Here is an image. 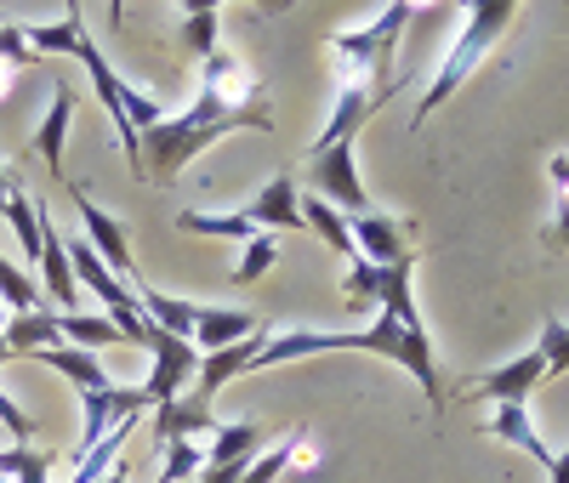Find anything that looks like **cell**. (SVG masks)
Masks as SVG:
<instances>
[{
  "mask_svg": "<svg viewBox=\"0 0 569 483\" xmlns=\"http://www.w3.org/2000/svg\"><path fill=\"white\" fill-rule=\"evenodd\" d=\"M80 40H86V18H80V7H69V18L52 23V29H29L34 58H74V46H80Z\"/></svg>",
  "mask_w": 569,
  "mask_h": 483,
  "instance_id": "obj_25",
  "label": "cell"
},
{
  "mask_svg": "<svg viewBox=\"0 0 569 483\" xmlns=\"http://www.w3.org/2000/svg\"><path fill=\"white\" fill-rule=\"evenodd\" d=\"M536 353H541V364H547V381L569 375V319H558V313H547V319H541Z\"/></svg>",
  "mask_w": 569,
  "mask_h": 483,
  "instance_id": "obj_27",
  "label": "cell"
},
{
  "mask_svg": "<svg viewBox=\"0 0 569 483\" xmlns=\"http://www.w3.org/2000/svg\"><path fill=\"white\" fill-rule=\"evenodd\" d=\"M410 18H416V12L405 7V0H393V7H382L370 23L330 34V58H337V91H342V85H359V91L376 85V97L388 103V97L399 91V80H393V52H399V34H405Z\"/></svg>",
  "mask_w": 569,
  "mask_h": 483,
  "instance_id": "obj_2",
  "label": "cell"
},
{
  "mask_svg": "<svg viewBox=\"0 0 569 483\" xmlns=\"http://www.w3.org/2000/svg\"><path fill=\"white\" fill-rule=\"evenodd\" d=\"M563 251H569V193H558V211L547 228V256H563Z\"/></svg>",
  "mask_w": 569,
  "mask_h": 483,
  "instance_id": "obj_32",
  "label": "cell"
},
{
  "mask_svg": "<svg viewBox=\"0 0 569 483\" xmlns=\"http://www.w3.org/2000/svg\"><path fill=\"white\" fill-rule=\"evenodd\" d=\"M217 23L222 12L217 7H194V12H182V29H177V46H182V58H211L217 52Z\"/></svg>",
  "mask_w": 569,
  "mask_h": 483,
  "instance_id": "obj_24",
  "label": "cell"
},
{
  "mask_svg": "<svg viewBox=\"0 0 569 483\" xmlns=\"http://www.w3.org/2000/svg\"><path fill=\"white\" fill-rule=\"evenodd\" d=\"M200 432H217V415H211V399L188 393V399H171L154 410V444H194Z\"/></svg>",
  "mask_w": 569,
  "mask_h": 483,
  "instance_id": "obj_13",
  "label": "cell"
},
{
  "mask_svg": "<svg viewBox=\"0 0 569 483\" xmlns=\"http://www.w3.org/2000/svg\"><path fill=\"white\" fill-rule=\"evenodd\" d=\"M273 262H279V239H273V233L246 239V256H240V268H233V284H257V279H268Z\"/></svg>",
  "mask_w": 569,
  "mask_h": 483,
  "instance_id": "obj_29",
  "label": "cell"
},
{
  "mask_svg": "<svg viewBox=\"0 0 569 483\" xmlns=\"http://www.w3.org/2000/svg\"><path fill=\"white\" fill-rule=\"evenodd\" d=\"M7 228L18 233V251H23V262H34L40 268V205L23 193V182L12 177V193H7Z\"/></svg>",
  "mask_w": 569,
  "mask_h": 483,
  "instance_id": "obj_22",
  "label": "cell"
},
{
  "mask_svg": "<svg viewBox=\"0 0 569 483\" xmlns=\"http://www.w3.org/2000/svg\"><path fill=\"white\" fill-rule=\"evenodd\" d=\"M154 483H177V477H171V472H166V466H160V477H154Z\"/></svg>",
  "mask_w": 569,
  "mask_h": 483,
  "instance_id": "obj_38",
  "label": "cell"
},
{
  "mask_svg": "<svg viewBox=\"0 0 569 483\" xmlns=\"http://www.w3.org/2000/svg\"><path fill=\"white\" fill-rule=\"evenodd\" d=\"M52 450H29V444H12L0 450V472H7L12 483H46V472H52Z\"/></svg>",
  "mask_w": 569,
  "mask_h": 483,
  "instance_id": "obj_28",
  "label": "cell"
},
{
  "mask_svg": "<svg viewBox=\"0 0 569 483\" xmlns=\"http://www.w3.org/2000/svg\"><path fill=\"white\" fill-rule=\"evenodd\" d=\"M40 273H46V296H52L63 313H74V296H80V284H74V268H69V245H63V233L52 228V217L40 211Z\"/></svg>",
  "mask_w": 569,
  "mask_h": 483,
  "instance_id": "obj_15",
  "label": "cell"
},
{
  "mask_svg": "<svg viewBox=\"0 0 569 483\" xmlns=\"http://www.w3.org/2000/svg\"><path fill=\"white\" fill-rule=\"evenodd\" d=\"M376 109H382V97H376V91L342 85V91H337V109H330V120L319 125V137H313L308 154H325V149H342V142H359V131H365V120H370Z\"/></svg>",
  "mask_w": 569,
  "mask_h": 483,
  "instance_id": "obj_11",
  "label": "cell"
},
{
  "mask_svg": "<svg viewBox=\"0 0 569 483\" xmlns=\"http://www.w3.org/2000/svg\"><path fill=\"white\" fill-rule=\"evenodd\" d=\"M58 324H63V342L69 348H86V353L126 342V335L114 330V319H103V313H58Z\"/></svg>",
  "mask_w": 569,
  "mask_h": 483,
  "instance_id": "obj_23",
  "label": "cell"
},
{
  "mask_svg": "<svg viewBox=\"0 0 569 483\" xmlns=\"http://www.w3.org/2000/svg\"><path fill=\"white\" fill-rule=\"evenodd\" d=\"M7 359H12V353H7V335H0V364H7Z\"/></svg>",
  "mask_w": 569,
  "mask_h": 483,
  "instance_id": "obj_37",
  "label": "cell"
},
{
  "mask_svg": "<svg viewBox=\"0 0 569 483\" xmlns=\"http://www.w3.org/2000/svg\"><path fill=\"white\" fill-rule=\"evenodd\" d=\"M29 63H40L34 46H29V23H0V69L23 74Z\"/></svg>",
  "mask_w": 569,
  "mask_h": 483,
  "instance_id": "obj_31",
  "label": "cell"
},
{
  "mask_svg": "<svg viewBox=\"0 0 569 483\" xmlns=\"http://www.w3.org/2000/svg\"><path fill=\"white\" fill-rule=\"evenodd\" d=\"M342 296H348V308L376 302V296H382V268L365 262V256H353V262H348V273H342Z\"/></svg>",
  "mask_w": 569,
  "mask_h": 483,
  "instance_id": "obj_30",
  "label": "cell"
},
{
  "mask_svg": "<svg viewBox=\"0 0 569 483\" xmlns=\"http://www.w3.org/2000/svg\"><path fill=\"white\" fill-rule=\"evenodd\" d=\"M0 308H12V319L18 313H40V284L12 256H0Z\"/></svg>",
  "mask_w": 569,
  "mask_h": 483,
  "instance_id": "obj_26",
  "label": "cell"
},
{
  "mask_svg": "<svg viewBox=\"0 0 569 483\" xmlns=\"http://www.w3.org/2000/svg\"><path fill=\"white\" fill-rule=\"evenodd\" d=\"M69 200H74V211H80V228H86V245L103 256V268L114 273V279H131L137 273V256H131V233H126V222L120 217H109L91 193L80 188V182H69Z\"/></svg>",
  "mask_w": 569,
  "mask_h": 483,
  "instance_id": "obj_5",
  "label": "cell"
},
{
  "mask_svg": "<svg viewBox=\"0 0 569 483\" xmlns=\"http://www.w3.org/2000/svg\"><path fill=\"white\" fill-rule=\"evenodd\" d=\"M541 375H547L541 353H518V359H507V364H496V370H485V375H472V381H467V399L530 404V393L541 386Z\"/></svg>",
  "mask_w": 569,
  "mask_h": 483,
  "instance_id": "obj_9",
  "label": "cell"
},
{
  "mask_svg": "<svg viewBox=\"0 0 569 483\" xmlns=\"http://www.w3.org/2000/svg\"><path fill=\"white\" fill-rule=\"evenodd\" d=\"M507 23H512V0H479V7H467V18H461V29H456V40H450V52H445V63L433 69V80H427L421 103H416V114H410V131H421L427 120H433V109L450 103L456 85H467V74L496 52V40H501Z\"/></svg>",
  "mask_w": 569,
  "mask_h": 483,
  "instance_id": "obj_3",
  "label": "cell"
},
{
  "mask_svg": "<svg viewBox=\"0 0 569 483\" xmlns=\"http://www.w3.org/2000/svg\"><path fill=\"white\" fill-rule=\"evenodd\" d=\"M0 426H7L12 432V439H34V421L12 404V393H0Z\"/></svg>",
  "mask_w": 569,
  "mask_h": 483,
  "instance_id": "obj_33",
  "label": "cell"
},
{
  "mask_svg": "<svg viewBox=\"0 0 569 483\" xmlns=\"http://www.w3.org/2000/svg\"><path fill=\"white\" fill-rule=\"evenodd\" d=\"M485 439H501V444H512V450H525V455L541 461V466H552V455H558V450H547V444L536 439V421H530L525 404H496L490 421H485Z\"/></svg>",
  "mask_w": 569,
  "mask_h": 483,
  "instance_id": "obj_16",
  "label": "cell"
},
{
  "mask_svg": "<svg viewBox=\"0 0 569 483\" xmlns=\"http://www.w3.org/2000/svg\"><path fill=\"white\" fill-rule=\"evenodd\" d=\"M302 228L308 233H319L325 239V245L330 251H337V256H359V245H353V233H348V217L337 211V205H325V200H313V193H302Z\"/></svg>",
  "mask_w": 569,
  "mask_h": 483,
  "instance_id": "obj_20",
  "label": "cell"
},
{
  "mask_svg": "<svg viewBox=\"0 0 569 483\" xmlns=\"http://www.w3.org/2000/svg\"><path fill=\"white\" fill-rule=\"evenodd\" d=\"M177 233H200V239H257V228L246 222V211H177Z\"/></svg>",
  "mask_w": 569,
  "mask_h": 483,
  "instance_id": "obj_21",
  "label": "cell"
},
{
  "mask_svg": "<svg viewBox=\"0 0 569 483\" xmlns=\"http://www.w3.org/2000/svg\"><path fill=\"white\" fill-rule=\"evenodd\" d=\"M103 483H131V466H126V461H120V466H114V472H109V477H103Z\"/></svg>",
  "mask_w": 569,
  "mask_h": 483,
  "instance_id": "obj_36",
  "label": "cell"
},
{
  "mask_svg": "<svg viewBox=\"0 0 569 483\" xmlns=\"http://www.w3.org/2000/svg\"><path fill=\"white\" fill-rule=\"evenodd\" d=\"M547 477H552V483H569V450H558V455H552Z\"/></svg>",
  "mask_w": 569,
  "mask_h": 483,
  "instance_id": "obj_34",
  "label": "cell"
},
{
  "mask_svg": "<svg viewBox=\"0 0 569 483\" xmlns=\"http://www.w3.org/2000/svg\"><path fill=\"white\" fill-rule=\"evenodd\" d=\"M233 131H257L273 137V114H268V85L228 52H217L200 63V97L182 114H166L154 131H142V177L149 182H177L182 165H194L211 142L233 137Z\"/></svg>",
  "mask_w": 569,
  "mask_h": 483,
  "instance_id": "obj_1",
  "label": "cell"
},
{
  "mask_svg": "<svg viewBox=\"0 0 569 483\" xmlns=\"http://www.w3.org/2000/svg\"><path fill=\"white\" fill-rule=\"evenodd\" d=\"M69 120H74V91H69V80H52V109H46V120H40V131H34V142H29V149L46 160V171H52V177H63Z\"/></svg>",
  "mask_w": 569,
  "mask_h": 483,
  "instance_id": "obj_14",
  "label": "cell"
},
{
  "mask_svg": "<svg viewBox=\"0 0 569 483\" xmlns=\"http://www.w3.org/2000/svg\"><path fill=\"white\" fill-rule=\"evenodd\" d=\"M308 193L325 205H337L342 217H365L376 211L370 193H365V177H359V149L342 142V149H325V154H308Z\"/></svg>",
  "mask_w": 569,
  "mask_h": 483,
  "instance_id": "obj_4",
  "label": "cell"
},
{
  "mask_svg": "<svg viewBox=\"0 0 569 483\" xmlns=\"http://www.w3.org/2000/svg\"><path fill=\"white\" fill-rule=\"evenodd\" d=\"M194 375H200V348H188L182 335H166V330H160V335H154V370H149V381H142V399L160 410V404H171Z\"/></svg>",
  "mask_w": 569,
  "mask_h": 483,
  "instance_id": "obj_8",
  "label": "cell"
},
{
  "mask_svg": "<svg viewBox=\"0 0 569 483\" xmlns=\"http://www.w3.org/2000/svg\"><path fill=\"white\" fill-rule=\"evenodd\" d=\"M0 335H7V353L12 359H29V353H46V348H69L58 313H18Z\"/></svg>",
  "mask_w": 569,
  "mask_h": 483,
  "instance_id": "obj_19",
  "label": "cell"
},
{
  "mask_svg": "<svg viewBox=\"0 0 569 483\" xmlns=\"http://www.w3.org/2000/svg\"><path fill=\"white\" fill-rule=\"evenodd\" d=\"M29 359L58 370L63 381H74V393H103V386H114L109 370L98 364V353H86V348H46V353H29Z\"/></svg>",
  "mask_w": 569,
  "mask_h": 483,
  "instance_id": "obj_17",
  "label": "cell"
},
{
  "mask_svg": "<svg viewBox=\"0 0 569 483\" xmlns=\"http://www.w3.org/2000/svg\"><path fill=\"white\" fill-rule=\"evenodd\" d=\"M257 455H262V426H257V421H217L206 472H200L194 483H240Z\"/></svg>",
  "mask_w": 569,
  "mask_h": 483,
  "instance_id": "obj_6",
  "label": "cell"
},
{
  "mask_svg": "<svg viewBox=\"0 0 569 483\" xmlns=\"http://www.w3.org/2000/svg\"><path fill=\"white\" fill-rule=\"evenodd\" d=\"M262 324L251 313H233V308H200L194 313V348L200 353H217V348H233L246 342V335H257Z\"/></svg>",
  "mask_w": 569,
  "mask_h": 483,
  "instance_id": "obj_18",
  "label": "cell"
},
{
  "mask_svg": "<svg viewBox=\"0 0 569 483\" xmlns=\"http://www.w3.org/2000/svg\"><path fill=\"white\" fill-rule=\"evenodd\" d=\"M268 324L257 330V335H246V342H233V348H217V353H200V375H194V393L200 399H217L222 386L233 381V375H246V370H257V359H262V348H268Z\"/></svg>",
  "mask_w": 569,
  "mask_h": 483,
  "instance_id": "obj_10",
  "label": "cell"
},
{
  "mask_svg": "<svg viewBox=\"0 0 569 483\" xmlns=\"http://www.w3.org/2000/svg\"><path fill=\"white\" fill-rule=\"evenodd\" d=\"M246 211V222L257 228V233H302V193H297V182L291 177H273L251 205H240Z\"/></svg>",
  "mask_w": 569,
  "mask_h": 483,
  "instance_id": "obj_12",
  "label": "cell"
},
{
  "mask_svg": "<svg viewBox=\"0 0 569 483\" xmlns=\"http://www.w3.org/2000/svg\"><path fill=\"white\" fill-rule=\"evenodd\" d=\"M7 193H12V171L0 165V211H7Z\"/></svg>",
  "mask_w": 569,
  "mask_h": 483,
  "instance_id": "obj_35",
  "label": "cell"
},
{
  "mask_svg": "<svg viewBox=\"0 0 569 483\" xmlns=\"http://www.w3.org/2000/svg\"><path fill=\"white\" fill-rule=\"evenodd\" d=\"M348 233H353L359 256L376 262V268H405V262H416V256H410V233H416V222H405V217L365 211V217H348Z\"/></svg>",
  "mask_w": 569,
  "mask_h": 483,
  "instance_id": "obj_7",
  "label": "cell"
}]
</instances>
